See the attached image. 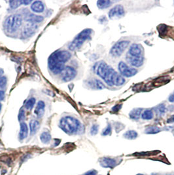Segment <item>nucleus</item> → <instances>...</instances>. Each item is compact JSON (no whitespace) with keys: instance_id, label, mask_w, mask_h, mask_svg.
I'll return each instance as SVG.
<instances>
[{"instance_id":"nucleus-1","label":"nucleus","mask_w":174,"mask_h":175,"mask_svg":"<svg viewBox=\"0 0 174 175\" xmlns=\"http://www.w3.org/2000/svg\"><path fill=\"white\" fill-rule=\"evenodd\" d=\"M93 68L94 72L109 86L119 87L124 83L125 79L105 62L96 63Z\"/></svg>"},{"instance_id":"nucleus-2","label":"nucleus","mask_w":174,"mask_h":175,"mask_svg":"<svg viewBox=\"0 0 174 175\" xmlns=\"http://www.w3.org/2000/svg\"><path fill=\"white\" fill-rule=\"evenodd\" d=\"M71 53L67 51H57L49 56V68L54 74H59L65 68V64L70 59Z\"/></svg>"},{"instance_id":"nucleus-3","label":"nucleus","mask_w":174,"mask_h":175,"mask_svg":"<svg viewBox=\"0 0 174 175\" xmlns=\"http://www.w3.org/2000/svg\"><path fill=\"white\" fill-rule=\"evenodd\" d=\"M60 127L67 134L74 135L80 130L81 123L75 117L66 116L60 121Z\"/></svg>"},{"instance_id":"nucleus-4","label":"nucleus","mask_w":174,"mask_h":175,"mask_svg":"<svg viewBox=\"0 0 174 175\" xmlns=\"http://www.w3.org/2000/svg\"><path fill=\"white\" fill-rule=\"evenodd\" d=\"M22 22H23V18L20 15L9 16L4 22V30L9 34L15 33L20 27Z\"/></svg>"},{"instance_id":"nucleus-5","label":"nucleus","mask_w":174,"mask_h":175,"mask_svg":"<svg viewBox=\"0 0 174 175\" xmlns=\"http://www.w3.org/2000/svg\"><path fill=\"white\" fill-rule=\"evenodd\" d=\"M92 33V30L88 29V28L82 31L69 44V49L71 51H75L80 49L85 41L90 39Z\"/></svg>"},{"instance_id":"nucleus-6","label":"nucleus","mask_w":174,"mask_h":175,"mask_svg":"<svg viewBox=\"0 0 174 175\" xmlns=\"http://www.w3.org/2000/svg\"><path fill=\"white\" fill-rule=\"evenodd\" d=\"M130 43L129 41L122 40L115 43L110 50L111 55L113 57H119L122 55Z\"/></svg>"},{"instance_id":"nucleus-7","label":"nucleus","mask_w":174,"mask_h":175,"mask_svg":"<svg viewBox=\"0 0 174 175\" xmlns=\"http://www.w3.org/2000/svg\"><path fill=\"white\" fill-rule=\"evenodd\" d=\"M119 70L121 75L126 78H130L134 76L138 73V70L135 68L129 67L124 62H121L119 64Z\"/></svg>"},{"instance_id":"nucleus-8","label":"nucleus","mask_w":174,"mask_h":175,"mask_svg":"<svg viewBox=\"0 0 174 175\" xmlns=\"http://www.w3.org/2000/svg\"><path fill=\"white\" fill-rule=\"evenodd\" d=\"M61 78L64 82H68L74 79L77 75V71L71 66H66L60 73Z\"/></svg>"},{"instance_id":"nucleus-9","label":"nucleus","mask_w":174,"mask_h":175,"mask_svg":"<svg viewBox=\"0 0 174 175\" xmlns=\"http://www.w3.org/2000/svg\"><path fill=\"white\" fill-rule=\"evenodd\" d=\"M124 15V7L121 5H116L111 9L109 12V17L110 19L119 18Z\"/></svg>"},{"instance_id":"nucleus-10","label":"nucleus","mask_w":174,"mask_h":175,"mask_svg":"<svg viewBox=\"0 0 174 175\" xmlns=\"http://www.w3.org/2000/svg\"><path fill=\"white\" fill-rule=\"evenodd\" d=\"M143 47L140 44L134 43L131 45L128 51V55L134 57H140L143 56L142 54H143Z\"/></svg>"},{"instance_id":"nucleus-11","label":"nucleus","mask_w":174,"mask_h":175,"mask_svg":"<svg viewBox=\"0 0 174 175\" xmlns=\"http://www.w3.org/2000/svg\"><path fill=\"white\" fill-rule=\"evenodd\" d=\"M37 26L34 24H29L24 27L23 31V37L24 38L30 37L36 32Z\"/></svg>"},{"instance_id":"nucleus-12","label":"nucleus","mask_w":174,"mask_h":175,"mask_svg":"<svg viewBox=\"0 0 174 175\" xmlns=\"http://www.w3.org/2000/svg\"><path fill=\"white\" fill-rule=\"evenodd\" d=\"M100 165L104 168H113L116 165V161L110 157H102L100 160Z\"/></svg>"},{"instance_id":"nucleus-13","label":"nucleus","mask_w":174,"mask_h":175,"mask_svg":"<svg viewBox=\"0 0 174 175\" xmlns=\"http://www.w3.org/2000/svg\"><path fill=\"white\" fill-rule=\"evenodd\" d=\"M126 60H128V62L130 64L134 67H140L143 64V60L144 58L143 56H140V57H134L128 55L127 56V59Z\"/></svg>"},{"instance_id":"nucleus-14","label":"nucleus","mask_w":174,"mask_h":175,"mask_svg":"<svg viewBox=\"0 0 174 175\" xmlns=\"http://www.w3.org/2000/svg\"><path fill=\"white\" fill-rule=\"evenodd\" d=\"M44 18L42 16L36 15L34 14H28L26 15L25 17V20L28 22H30L31 24H35V23H39L43 21Z\"/></svg>"},{"instance_id":"nucleus-15","label":"nucleus","mask_w":174,"mask_h":175,"mask_svg":"<svg viewBox=\"0 0 174 175\" xmlns=\"http://www.w3.org/2000/svg\"><path fill=\"white\" fill-rule=\"evenodd\" d=\"M45 104L43 101L40 100L38 102L36 109H35V113L36 114L37 117H43L44 113H45Z\"/></svg>"},{"instance_id":"nucleus-16","label":"nucleus","mask_w":174,"mask_h":175,"mask_svg":"<svg viewBox=\"0 0 174 175\" xmlns=\"http://www.w3.org/2000/svg\"><path fill=\"white\" fill-rule=\"evenodd\" d=\"M44 9H45V6H44L43 2L41 1H34L31 5V10L35 12H37V13L42 12L44 11Z\"/></svg>"},{"instance_id":"nucleus-17","label":"nucleus","mask_w":174,"mask_h":175,"mask_svg":"<svg viewBox=\"0 0 174 175\" xmlns=\"http://www.w3.org/2000/svg\"><path fill=\"white\" fill-rule=\"evenodd\" d=\"M28 135V126L24 122H22L20 123V130L19 133V139L23 141L26 138Z\"/></svg>"},{"instance_id":"nucleus-18","label":"nucleus","mask_w":174,"mask_h":175,"mask_svg":"<svg viewBox=\"0 0 174 175\" xmlns=\"http://www.w3.org/2000/svg\"><path fill=\"white\" fill-rule=\"evenodd\" d=\"M39 123L38 121L33 119L30 122V134L33 135L37 132V130L39 129Z\"/></svg>"},{"instance_id":"nucleus-19","label":"nucleus","mask_w":174,"mask_h":175,"mask_svg":"<svg viewBox=\"0 0 174 175\" xmlns=\"http://www.w3.org/2000/svg\"><path fill=\"white\" fill-rule=\"evenodd\" d=\"M142 113V109L141 108H135L133 110H132L129 113V116L131 119L134 120H138L140 119V116Z\"/></svg>"},{"instance_id":"nucleus-20","label":"nucleus","mask_w":174,"mask_h":175,"mask_svg":"<svg viewBox=\"0 0 174 175\" xmlns=\"http://www.w3.org/2000/svg\"><path fill=\"white\" fill-rule=\"evenodd\" d=\"M88 83L91 86L92 88L96 89H102L106 87L105 85L103 84V83L101 82V81L98 80V79H94V80L89 81Z\"/></svg>"},{"instance_id":"nucleus-21","label":"nucleus","mask_w":174,"mask_h":175,"mask_svg":"<svg viewBox=\"0 0 174 175\" xmlns=\"http://www.w3.org/2000/svg\"><path fill=\"white\" fill-rule=\"evenodd\" d=\"M112 3V1H108V0H100V1H97V5L99 9H104L110 7Z\"/></svg>"},{"instance_id":"nucleus-22","label":"nucleus","mask_w":174,"mask_h":175,"mask_svg":"<svg viewBox=\"0 0 174 175\" xmlns=\"http://www.w3.org/2000/svg\"><path fill=\"white\" fill-rule=\"evenodd\" d=\"M124 137L126 139L129 140H134L138 136V134L136 131L133 130H130L126 131L124 134Z\"/></svg>"},{"instance_id":"nucleus-23","label":"nucleus","mask_w":174,"mask_h":175,"mask_svg":"<svg viewBox=\"0 0 174 175\" xmlns=\"http://www.w3.org/2000/svg\"><path fill=\"white\" fill-rule=\"evenodd\" d=\"M40 139L41 141L44 143V144H48L50 141V140H51V135H50L49 132H43L40 136Z\"/></svg>"},{"instance_id":"nucleus-24","label":"nucleus","mask_w":174,"mask_h":175,"mask_svg":"<svg viewBox=\"0 0 174 175\" xmlns=\"http://www.w3.org/2000/svg\"><path fill=\"white\" fill-rule=\"evenodd\" d=\"M153 112L151 110H146L141 113V118L144 120H151L153 118Z\"/></svg>"},{"instance_id":"nucleus-25","label":"nucleus","mask_w":174,"mask_h":175,"mask_svg":"<svg viewBox=\"0 0 174 175\" xmlns=\"http://www.w3.org/2000/svg\"><path fill=\"white\" fill-rule=\"evenodd\" d=\"M161 129L159 127L156 126H149L146 128L145 130V133L146 134H157L158 133H160Z\"/></svg>"},{"instance_id":"nucleus-26","label":"nucleus","mask_w":174,"mask_h":175,"mask_svg":"<svg viewBox=\"0 0 174 175\" xmlns=\"http://www.w3.org/2000/svg\"><path fill=\"white\" fill-rule=\"evenodd\" d=\"M23 4V0H14V1H9V5L11 9H17Z\"/></svg>"},{"instance_id":"nucleus-27","label":"nucleus","mask_w":174,"mask_h":175,"mask_svg":"<svg viewBox=\"0 0 174 175\" xmlns=\"http://www.w3.org/2000/svg\"><path fill=\"white\" fill-rule=\"evenodd\" d=\"M35 104H36V99L34 98H31L26 102V104H25V108L26 110H30L33 108Z\"/></svg>"},{"instance_id":"nucleus-28","label":"nucleus","mask_w":174,"mask_h":175,"mask_svg":"<svg viewBox=\"0 0 174 175\" xmlns=\"http://www.w3.org/2000/svg\"><path fill=\"white\" fill-rule=\"evenodd\" d=\"M166 108L164 106V104H160L159 106H157L156 108V112L157 113L159 114H163L166 112Z\"/></svg>"},{"instance_id":"nucleus-29","label":"nucleus","mask_w":174,"mask_h":175,"mask_svg":"<svg viewBox=\"0 0 174 175\" xmlns=\"http://www.w3.org/2000/svg\"><path fill=\"white\" fill-rule=\"evenodd\" d=\"M111 126L110 124H109L106 128L103 130L102 132V135L103 136H107V135H109L111 134Z\"/></svg>"},{"instance_id":"nucleus-30","label":"nucleus","mask_w":174,"mask_h":175,"mask_svg":"<svg viewBox=\"0 0 174 175\" xmlns=\"http://www.w3.org/2000/svg\"><path fill=\"white\" fill-rule=\"evenodd\" d=\"M7 83V79L6 77H1L0 78V89H4Z\"/></svg>"},{"instance_id":"nucleus-31","label":"nucleus","mask_w":174,"mask_h":175,"mask_svg":"<svg viewBox=\"0 0 174 175\" xmlns=\"http://www.w3.org/2000/svg\"><path fill=\"white\" fill-rule=\"evenodd\" d=\"M25 118H26V116H25V112L24 110L22 108L20 110V112H19V115H18V120L21 122V123L24 121Z\"/></svg>"},{"instance_id":"nucleus-32","label":"nucleus","mask_w":174,"mask_h":175,"mask_svg":"<svg viewBox=\"0 0 174 175\" xmlns=\"http://www.w3.org/2000/svg\"><path fill=\"white\" fill-rule=\"evenodd\" d=\"M99 127L98 125H94L92 127H91L90 129V133L92 135H96L98 132Z\"/></svg>"},{"instance_id":"nucleus-33","label":"nucleus","mask_w":174,"mask_h":175,"mask_svg":"<svg viewBox=\"0 0 174 175\" xmlns=\"http://www.w3.org/2000/svg\"><path fill=\"white\" fill-rule=\"evenodd\" d=\"M122 107V105L121 104H118L116 105V106H115L112 109V111H113V112H118L119 110H120V109H121Z\"/></svg>"},{"instance_id":"nucleus-34","label":"nucleus","mask_w":174,"mask_h":175,"mask_svg":"<svg viewBox=\"0 0 174 175\" xmlns=\"http://www.w3.org/2000/svg\"><path fill=\"white\" fill-rule=\"evenodd\" d=\"M97 174V171L95 170H92L87 172V173H85L84 175H96Z\"/></svg>"},{"instance_id":"nucleus-35","label":"nucleus","mask_w":174,"mask_h":175,"mask_svg":"<svg viewBox=\"0 0 174 175\" xmlns=\"http://www.w3.org/2000/svg\"><path fill=\"white\" fill-rule=\"evenodd\" d=\"M5 98V92L4 91L0 90V101L4 100Z\"/></svg>"},{"instance_id":"nucleus-36","label":"nucleus","mask_w":174,"mask_h":175,"mask_svg":"<svg viewBox=\"0 0 174 175\" xmlns=\"http://www.w3.org/2000/svg\"><path fill=\"white\" fill-rule=\"evenodd\" d=\"M167 123H174V115L170 117V118H168V119H167Z\"/></svg>"},{"instance_id":"nucleus-37","label":"nucleus","mask_w":174,"mask_h":175,"mask_svg":"<svg viewBox=\"0 0 174 175\" xmlns=\"http://www.w3.org/2000/svg\"><path fill=\"white\" fill-rule=\"evenodd\" d=\"M168 100L170 103H173L174 102V93H173L172 94H170V96L168 98Z\"/></svg>"},{"instance_id":"nucleus-38","label":"nucleus","mask_w":174,"mask_h":175,"mask_svg":"<svg viewBox=\"0 0 174 175\" xmlns=\"http://www.w3.org/2000/svg\"><path fill=\"white\" fill-rule=\"evenodd\" d=\"M31 2H32V1H31V0H30V1H27V0H23V4L24 5H26L31 4Z\"/></svg>"},{"instance_id":"nucleus-39","label":"nucleus","mask_w":174,"mask_h":175,"mask_svg":"<svg viewBox=\"0 0 174 175\" xmlns=\"http://www.w3.org/2000/svg\"><path fill=\"white\" fill-rule=\"evenodd\" d=\"M4 70L1 69V68H0V78H1V76L3 75V74H4Z\"/></svg>"},{"instance_id":"nucleus-40","label":"nucleus","mask_w":174,"mask_h":175,"mask_svg":"<svg viewBox=\"0 0 174 175\" xmlns=\"http://www.w3.org/2000/svg\"><path fill=\"white\" fill-rule=\"evenodd\" d=\"M1 107H2V105L0 103V112H1Z\"/></svg>"},{"instance_id":"nucleus-41","label":"nucleus","mask_w":174,"mask_h":175,"mask_svg":"<svg viewBox=\"0 0 174 175\" xmlns=\"http://www.w3.org/2000/svg\"><path fill=\"white\" fill-rule=\"evenodd\" d=\"M136 175H144V174H138Z\"/></svg>"},{"instance_id":"nucleus-42","label":"nucleus","mask_w":174,"mask_h":175,"mask_svg":"<svg viewBox=\"0 0 174 175\" xmlns=\"http://www.w3.org/2000/svg\"><path fill=\"white\" fill-rule=\"evenodd\" d=\"M168 175H171V174H168Z\"/></svg>"}]
</instances>
